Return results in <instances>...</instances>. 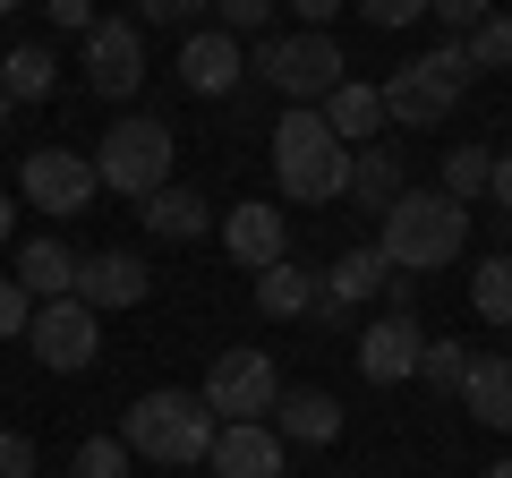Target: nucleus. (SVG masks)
I'll return each mask as SVG.
<instances>
[{
  "label": "nucleus",
  "mask_w": 512,
  "mask_h": 478,
  "mask_svg": "<svg viewBox=\"0 0 512 478\" xmlns=\"http://www.w3.org/2000/svg\"><path fill=\"white\" fill-rule=\"evenodd\" d=\"M376 248L402 265V274H436V265H461V248H470V205L444 197V188H402V197L384 205Z\"/></svg>",
  "instance_id": "nucleus-1"
},
{
  "label": "nucleus",
  "mask_w": 512,
  "mask_h": 478,
  "mask_svg": "<svg viewBox=\"0 0 512 478\" xmlns=\"http://www.w3.org/2000/svg\"><path fill=\"white\" fill-rule=\"evenodd\" d=\"M214 436H222V419L205 410V393H180V385L137 393V402L120 410V444L137 461H171V470H188V461L214 453Z\"/></svg>",
  "instance_id": "nucleus-2"
},
{
  "label": "nucleus",
  "mask_w": 512,
  "mask_h": 478,
  "mask_svg": "<svg viewBox=\"0 0 512 478\" xmlns=\"http://www.w3.org/2000/svg\"><path fill=\"white\" fill-rule=\"evenodd\" d=\"M274 188L291 205H333L350 197V146L325 129V111H282L274 120Z\"/></svg>",
  "instance_id": "nucleus-3"
},
{
  "label": "nucleus",
  "mask_w": 512,
  "mask_h": 478,
  "mask_svg": "<svg viewBox=\"0 0 512 478\" xmlns=\"http://www.w3.org/2000/svg\"><path fill=\"white\" fill-rule=\"evenodd\" d=\"M470 52L461 43H436V52H419V60H402V69L384 77V120H402V129H436V120H453V103H461V86H470Z\"/></svg>",
  "instance_id": "nucleus-4"
},
{
  "label": "nucleus",
  "mask_w": 512,
  "mask_h": 478,
  "mask_svg": "<svg viewBox=\"0 0 512 478\" xmlns=\"http://www.w3.org/2000/svg\"><path fill=\"white\" fill-rule=\"evenodd\" d=\"M94 180L146 205L154 188H171V129L154 120V111H120V120L103 129V146H94Z\"/></svg>",
  "instance_id": "nucleus-5"
},
{
  "label": "nucleus",
  "mask_w": 512,
  "mask_h": 478,
  "mask_svg": "<svg viewBox=\"0 0 512 478\" xmlns=\"http://www.w3.org/2000/svg\"><path fill=\"white\" fill-rule=\"evenodd\" d=\"M342 69L350 60H342V43H333L325 26H299V35H265L256 43V77H265L274 94H291L299 111L325 103V94L342 86Z\"/></svg>",
  "instance_id": "nucleus-6"
},
{
  "label": "nucleus",
  "mask_w": 512,
  "mask_h": 478,
  "mask_svg": "<svg viewBox=\"0 0 512 478\" xmlns=\"http://www.w3.org/2000/svg\"><path fill=\"white\" fill-rule=\"evenodd\" d=\"M26 350H35L52 376H77L94 368V350H103V316L86 308V299H35V316H26Z\"/></svg>",
  "instance_id": "nucleus-7"
},
{
  "label": "nucleus",
  "mask_w": 512,
  "mask_h": 478,
  "mask_svg": "<svg viewBox=\"0 0 512 478\" xmlns=\"http://www.w3.org/2000/svg\"><path fill=\"white\" fill-rule=\"evenodd\" d=\"M274 402H282V368L265 350H222L205 368V410L214 419H274Z\"/></svg>",
  "instance_id": "nucleus-8"
},
{
  "label": "nucleus",
  "mask_w": 512,
  "mask_h": 478,
  "mask_svg": "<svg viewBox=\"0 0 512 478\" xmlns=\"http://www.w3.org/2000/svg\"><path fill=\"white\" fill-rule=\"evenodd\" d=\"M18 197L43 205V214H86L94 197H103V180H94V154H69V146H43L18 163Z\"/></svg>",
  "instance_id": "nucleus-9"
},
{
  "label": "nucleus",
  "mask_w": 512,
  "mask_h": 478,
  "mask_svg": "<svg viewBox=\"0 0 512 478\" xmlns=\"http://www.w3.org/2000/svg\"><path fill=\"white\" fill-rule=\"evenodd\" d=\"M86 86L103 103H128L146 86V26L137 18H94L86 26Z\"/></svg>",
  "instance_id": "nucleus-10"
},
{
  "label": "nucleus",
  "mask_w": 512,
  "mask_h": 478,
  "mask_svg": "<svg viewBox=\"0 0 512 478\" xmlns=\"http://www.w3.org/2000/svg\"><path fill=\"white\" fill-rule=\"evenodd\" d=\"M146 291H154V265H146V257H128V248L77 257V299H86L94 316H111V308H137Z\"/></svg>",
  "instance_id": "nucleus-11"
},
{
  "label": "nucleus",
  "mask_w": 512,
  "mask_h": 478,
  "mask_svg": "<svg viewBox=\"0 0 512 478\" xmlns=\"http://www.w3.org/2000/svg\"><path fill=\"white\" fill-rule=\"evenodd\" d=\"M222 248H231L248 274H265V265L291 257V214H282V205H256V197L231 205V214H222Z\"/></svg>",
  "instance_id": "nucleus-12"
},
{
  "label": "nucleus",
  "mask_w": 512,
  "mask_h": 478,
  "mask_svg": "<svg viewBox=\"0 0 512 478\" xmlns=\"http://www.w3.org/2000/svg\"><path fill=\"white\" fill-rule=\"evenodd\" d=\"M419 350H427L419 316H376V325L359 333V376L367 385H410V376H419Z\"/></svg>",
  "instance_id": "nucleus-13"
},
{
  "label": "nucleus",
  "mask_w": 512,
  "mask_h": 478,
  "mask_svg": "<svg viewBox=\"0 0 512 478\" xmlns=\"http://www.w3.org/2000/svg\"><path fill=\"white\" fill-rule=\"evenodd\" d=\"M205 470H214V478H282V436H274V419H222Z\"/></svg>",
  "instance_id": "nucleus-14"
},
{
  "label": "nucleus",
  "mask_w": 512,
  "mask_h": 478,
  "mask_svg": "<svg viewBox=\"0 0 512 478\" xmlns=\"http://www.w3.org/2000/svg\"><path fill=\"white\" fill-rule=\"evenodd\" d=\"M180 77H188V94H231L239 77H248V52H239V35H222V26H188L180 35Z\"/></svg>",
  "instance_id": "nucleus-15"
},
{
  "label": "nucleus",
  "mask_w": 512,
  "mask_h": 478,
  "mask_svg": "<svg viewBox=\"0 0 512 478\" xmlns=\"http://www.w3.org/2000/svg\"><path fill=\"white\" fill-rule=\"evenodd\" d=\"M274 436H282V444H333V436H342V402H333L325 385H308V393L282 385V402H274Z\"/></svg>",
  "instance_id": "nucleus-16"
},
{
  "label": "nucleus",
  "mask_w": 512,
  "mask_h": 478,
  "mask_svg": "<svg viewBox=\"0 0 512 478\" xmlns=\"http://www.w3.org/2000/svg\"><path fill=\"white\" fill-rule=\"evenodd\" d=\"M316 111H325V129L342 137V146H376V137H384V94L359 86V77H342V86H333Z\"/></svg>",
  "instance_id": "nucleus-17"
},
{
  "label": "nucleus",
  "mask_w": 512,
  "mask_h": 478,
  "mask_svg": "<svg viewBox=\"0 0 512 478\" xmlns=\"http://www.w3.org/2000/svg\"><path fill=\"white\" fill-rule=\"evenodd\" d=\"M402 188H410V180H402V146H393V137H376V146H350V197H359V205H376V214H384Z\"/></svg>",
  "instance_id": "nucleus-18"
},
{
  "label": "nucleus",
  "mask_w": 512,
  "mask_h": 478,
  "mask_svg": "<svg viewBox=\"0 0 512 478\" xmlns=\"http://www.w3.org/2000/svg\"><path fill=\"white\" fill-rule=\"evenodd\" d=\"M461 402H470L478 427H504V436H512V350H504V359H470Z\"/></svg>",
  "instance_id": "nucleus-19"
},
{
  "label": "nucleus",
  "mask_w": 512,
  "mask_h": 478,
  "mask_svg": "<svg viewBox=\"0 0 512 478\" xmlns=\"http://www.w3.org/2000/svg\"><path fill=\"white\" fill-rule=\"evenodd\" d=\"M137 214H146V231H154V239H197L205 222H214V205H205L197 188H180V180H171V188H154V197L137 205Z\"/></svg>",
  "instance_id": "nucleus-20"
},
{
  "label": "nucleus",
  "mask_w": 512,
  "mask_h": 478,
  "mask_svg": "<svg viewBox=\"0 0 512 478\" xmlns=\"http://www.w3.org/2000/svg\"><path fill=\"white\" fill-rule=\"evenodd\" d=\"M18 282L35 299H69L77 291V248H60V239H26V248H18Z\"/></svg>",
  "instance_id": "nucleus-21"
},
{
  "label": "nucleus",
  "mask_w": 512,
  "mask_h": 478,
  "mask_svg": "<svg viewBox=\"0 0 512 478\" xmlns=\"http://www.w3.org/2000/svg\"><path fill=\"white\" fill-rule=\"evenodd\" d=\"M384 274H393V257H384L376 239H367V248H342V257L325 265V291L359 308V299H376V291H384Z\"/></svg>",
  "instance_id": "nucleus-22"
},
{
  "label": "nucleus",
  "mask_w": 512,
  "mask_h": 478,
  "mask_svg": "<svg viewBox=\"0 0 512 478\" xmlns=\"http://www.w3.org/2000/svg\"><path fill=\"white\" fill-rule=\"evenodd\" d=\"M256 308H265V316H282V325H291V316H308V308H316V274H299L291 257H282V265H265V274H256Z\"/></svg>",
  "instance_id": "nucleus-23"
},
{
  "label": "nucleus",
  "mask_w": 512,
  "mask_h": 478,
  "mask_svg": "<svg viewBox=\"0 0 512 478\" xmlns=\"http://www.w3.org/2000/svg\"><path fill=\"white\" fill-rule=\"evenodd\" d=\"M0 94L9 103H43L52 94V43H18V52L0 60Z\"/></svg>",
  "instance_id": "nucleus-24"
},
{
  "label": "nucleus",
  "mask_w": 512,
  "mask_h": 478,
  "mask_svg": "<svg viewBox=\"0 0 512 478\" xmlns=\"http://www.w3.org/2000/svg\"><path fill=\"white\" fill-rule=\"evenodd\" d=\"M470 308L487 316V325H512V257H478V274H470Z\"/></svg>",
  "instance_id": "nucleus-25"
},
{
  "label": "nucleus",
  "mask_w": 512,
  "mask_h": 478,
  "mask_svg": "<svg viewBox=\"0 0 512 478\" xmlns=\"http://www.w3.org/2000/svg\"><path fill=\"white\" fill-rule=\"evenodd\" d=\"M487 180H495V154L487 146H453V154H444V197L478 205V197H487Z\"/></svg>",
  "instance_id": "nucleus-26"
},
{
  "label": "nucleus",
  "mask_w": 512,
  "mask_h": 478,
  "mask_svg": "<svg viewBox=\"0 0 512 478\" xmlns=\"http://www.w3.org/2000/svg\"><path fill=\"white\" fill-rule=\"evenodd\" d=\"M461 52H470V69H512V18H478L470 35H461Z\"/></svg>",
  "instance_id": "nucleus-27"
},
{
  "label": "nucleus",
  "mask_w": 512,
  "mask_h": 478,
  "mask_svg": "<svg viewBox=\"0 0 512 478\" xmlns=\"http://www.w3.org/2000/svg\"><path fill=\"white\" fill-rule=\"evenodd\" d=\"M128 461H137V453H128L120 436H86L77 461H69V478H128Z\"/></svg>",
  "instance_id": "nucleus-28"
},
{
  "label": "nucleus",
  "mask_w": 512,
  "mask_h": 478,
  "mask_svg": "<svg viewBox=\"0 0 512 478\" xmlns=\"http://www.w3.org/2000/svg\"><path fill=\"white\" fill-rule=\"evenodd\" d=\"M461 376H470V350H461V342H427V350H419V385L461 393Z\"/></svg>",
  "instance_id": "nucleus-29"
},
{
  "label": "nucleus",
  "mask_w": 512,
  "mask_h": 478,
  "mask_svg": "<svg viewBox=\"0 0 512 478\" xmlns=\"http://www.w3.org/2000/svg\"><path fill=\"white\" fill-rule=\"evenodd\" d=\"M214 26L222 35H239V43H265V26H274V0H214Z\"/></svg>",
  "instance_id": "nucleus-30"
},
{
  "label": "nucleus",
  "mask_w": 512,
  "mask_h": 478,
  "mask_svg": "<svg viewBox=\"0 0 512 478\" xmlns=\"http://www.w3.org/2000/svg\"><path fill=\"white\" fill-rule=\"evenodd\" d=\"M26 316H35V291L18 274H0V342H26Z\"/></svg>",
  "instance_id": "nucleus-31"
},
{
  "label": "nucleus",
  "mask_w": 512,
  "mask_h": 478,
  "mask_svg": "<svg viewBox=\"0 0 512 478\" xmlns=\"http://www.w3.org/2000/svg\"><path fill=\"white\" fill-rule=\"evenodd\" d=\"M350 9H359L376 35H393V26H419V18H427V0H350Z\"/></svg>",
  "instance_id": "nucleus-32"
},
{
  "label": "nucleus",
  "mask_w": 512,
  "mask_h": 478,
  "mask_svg": "<svg viewBox=\"0 0 512 478\" xmlns=\"http://www.w3.org/2000/svg\"><path fill=\"white\" fill-rule=\"evenodd\" d=\"M205 9H214V0H137V26H180V35H188Z\"/></svg>",
  "instance_id": "nucleus-33"
},
{
  "label": "nucleus",
  "mask_w": 512,
  "mask_h": 478,
  "mask_svg": "<svg viewBox=\"0 0 512 478\" xmlns=\"http://www.w3.org/2000/svg\"><path fill=\"white\" fill-rule=\"evenodd\" d=\"M427 18H444V26H453V43H461L478 18H487V0H427Z\"/></svg>",
  "instance_id": "nucleus-34"
},
{
  "label": "nucleus",
  "mask_w": 512,
  "mask_h": 478,
  "mask_svg": "<svg viewBox=\"0 0 512 478\" xmlns=\"http://www.w3.org/2000/svg\"><path fill=\"white\" fill-rule=\"evenodd\" d=\"M0 478H35V444L0 427Z\"/></svg>",
  "instance_id": "nucleus-35"
},
{
  "label": "nucleus",
  "mask_w": 512,
  "mask_h": 478,
  "mask_svg": "<svg viewBox=\"0 0 512 478\" xmlns=\"http://www.w3.org/2000/svg\"><path fill=\"white\" fill-rule=\"evenodd\" d=\"M308 316H316L325 333H350V316H359V308H350V299H333L325 282H316V308H308Z\"/></svg>",
  "instance_id": "nucleus-36"
},
{
  "label": "nucleus",
  "mask_w": 512,
  "mask_h": 478,
  "mask_svg": "<svg viewBox=\"0 0 512 478\" xmlns=\"http://www.w3.org/2000/svg\"><path fill=\"white\" fill-rule=\"evenodd\" d=\"M43 9H52V26H69V35L94 26V0H43Z\"/></svg>",
  "instance_id": "nucleus-37"
},
{
  "label": "nucleus",
  "mask_w": 512,
  "mask_h": 478,
  "mask_svg": "<svg viewBox=\"0 0 512 478\" xmlns=\"http://www.w3.org/2000/svg\"><path fill=\"white\" fill-rule=\"evenodd\" d=\"M384 299H393V316H410V299H419V274H402V265H393V274H384Z\"/></svg>",
  "instance_id": "nucleus-38"
},
{
  "label": "nucleus",
  "mask_w": 512,
  "mask_h": 478,
  "mask_svg": "<svg viewBox=\"0 0 512 478\" xmlns=\"http://www.w3.org/2000/svg\"><path fill=\"white\" fill-rule=\"evenodd\" d=\"M291 9H299V18H308V26H333V18H342V9H350V0H291Z\"/></svg>",
  "instance_id": "nucleus-39"
},
{
  "label": "nucleus",
  "mask_w": 512,
  "mask_h": 478,
  "mask_svg": "<svg viewBox=\"0 0 512 478\" xmlns=\"http://www.w3.org/2000/svg\"><path fill=\"white\" fill-rule=\"evenodd\" d=\"M487 197H495V205L512 214V154H495V180H487Z\"/></svg>",
  "instance_id": "nucleus-40"
},
{
  "label": "nucleus",
  "mask_w": 512,
  "mask_h": 478,
  "mask_svg": "<svg viewBox=\"0 0 512 478\" xmlns=\"http://www.w3.org/2000/svg\"><path fill=\"white\" fill-rule=\"evenodd\" d=\"M9 231H18V205H9V197H0V248H9Z\"/></svg>",
  "instance_id": "nucleus-41"
},
{
  "label": "nucleus",
  "mask_w": 512,
  "mask_h": 478,
  "mask_svg": "<svg viewBox=\"0 0 512 478\" xmlns=\"http://www.w3.org/2000/svg\"><path fill=\"white\" fill-rule=\"evenodd\" d=\"M9 111H18V103H9V94H0V129H9Z\"/></svg>",
  "instance_id": "nucleus-42"
},
{
  "label": "nucleus",
  "mask_w": 512,
  "mask_h": 478,
  "mask_svg": "<svg viewBox=\"0 0 512 478\" xmlns=\"http://www.w3.org/2000/svg\"><path fill=\"white\" fill-rule=\"evenodd\" d=\"M487 478H512V461H495V470H487Z\"/></svg>",
  "instance_id": "nucleus-43"
},
{
  "label": "nucleus",
  "mask_w": 512,
  "mask_h": 478,
  "mask_svg": "<svg viewBox=\"0 0 512 478\" xmlns=\"http://www.w3.org/2000/svg\"><path fill=\"white\" fill-rule=\"evenodd\" d=\"M9 9H18V0H0V18H9Z\"/></svg>",
  "instance_id": "nucleus-44"
},
{
  "label": "nucleus",
  "mask_w": 512,
  "mask_h": 478,
  "mask_svg": "<svg viewBox=\"0 0 512 478\" xmlns=\"http://www.w3.org/2000/svg\"><path fill=\"white\" fill-rule=\"evenodd\" d=\"M0 60H9V43H0Z\"/></svg>",
  "instance_id": "nucleus-45"
}]
</instances>
